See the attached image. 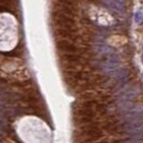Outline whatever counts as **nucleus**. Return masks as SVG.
Here are the masks:
<instances>
[{
  "mask_svg": "<svg viewBox=\"0 0 143 143\" xmlns=\"http://www.w3.org/2000/svg\"><path fill=\"white\" fill-rule=\"evenodd\" d=\"M136 21L138 23H141L143 21V17L141 15V13H137V15H136Z\"/></svg>",
  "mask_w": 143,
  "mask_h": 143,
  "instance_id": "obj_2",
  "label": "nucleus"
},
{
  "mask_svg": "<svg viewBox=\"0 0 143 143\" xmlns=\"http://www.w3.org/2000/svg\"><path fill=\"white\" fill-rule=\"evenodd\" d=\"M57 47L61 48V50H63V51H67L69 53H73V52L76 51V47L73 45V44L68 43L67 41H61V42H58L57 43Z\"/></svg>",
  "mask_w": 143,
  "mask_h": 143,
  "instance_id": "obj_1",
  "label": "nucleus"
}]
</instances>
